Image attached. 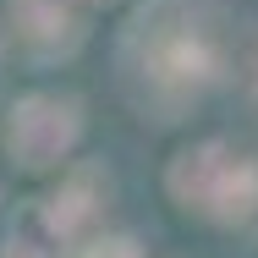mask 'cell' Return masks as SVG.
<instances>
[{"label":"cell","instance_id":"obj_8","mask_svg":"<svg viewBox=\"0 0 258 258\" xmlns=\"http://www.w3.org/2000/svg\"><path fill=\"white\" fill-rule=\"evenodd\" d=\"M72 6H115V0H72Z\"/></svg>","mask_w":258,"mask_h":258},{"label":"cell","instance_id":"obj_2","mask_svg":"<svg viewBox=\"0 0 258 258\" xmlns=\"http://www.w3.org/2000/svg\"><path fill=\"white\" fill-rule=\"evenodd\" d=\"M165 198L187 220L236 231L258 214V159L225 138H198L165 165Z\"/></svg>","mask_w":258,"mask_h":258},{"label":"cell","instance_id":"obj_4","mask_svg":"<svg viewBox=\"0 0 258 258\" xmlns=\"http://www.w3.org/2000/svg\"><path fill=\"white\" fill-rule=\"evenodd\" d=\"M104 209H110V176L99 165H66L60 187L39 204V225L50 247H83L94 231H104Z\"/></svg>","mask_w":258,"mask_h":258},{"label":"cell","instance_id":"obj_1","mask_svg":"<svg viewBox=\"0 0 258 258\" xmlns=\"http://www.w3.org/2000/svg\"><path fill=\"white\" fill-rule=\"evenodd\" d=\"M126 88L154 110H187L225 77V22L214 0H149L121 39Z\"/></svg>","mask_w":258,"mask_h":258},{"label":"cell","instance_id":"obj_7","mask_svg":"<svg viewBox=\"0 0 258 258\" xmlns=\"http://www.w3.org/2000/svg\"><path fill=\"white\" fill-rule=\"evenodd\" d=\"M0 258H55L44 242H33V236H11L6 247H0Z\"/></svg>","mask_w":258,"mask_h":258},{"label":"cell","instance_id":"obj_6","mask_svg":"<svg viewBox=\"0 0 258 258\" xmlns=\"http://www.w3.org/2000/svg\"><path fill=\"white\" fill-rule=\"evenodd\" d=\"M77 258H143V247H138L126 231H94V236L77 247Z\"/></svg>","mask_w":258,"mask_h":258},{"label":"cell","instance_id":"obj_5","mask_svg":"<svg viewBox=\"0 0 258 258\" xmlns=\"http://www.w3.org/2000/svg\"><path fill=\"white\" fill-rule=\"evenodd\" d=\"M11 39L17 50L33 60H66L83 50L88 28H83V6L72 0H11Z\"/></svg>","mask_w":258,"mask_h":258},{"label":"cell","instance_id":"obj_3","mask_svg":"<svg viewBox=\"0 0 258 258\" xmlns=\"http://www.w3.org/2000/svg\"><path fill=\"white\" fill-rule=\"evenodd\" d=\"M83 99L72 94H22V99L6 110V126H0V149L11 159V170L22 176H55L66 170L77 143H83Z\"/></svg>","mask_w":258,"mask_h":258},{"label":"cell","instance_id":"obj_9","mask_svg":"<svg viewBox=\"0 0 258 258\" xmlns=\"http://www.w3.org/2000/svg\"><path fill=\"white\" fill-rule=\"evenodd\" d=\"M0 50H6V33H0Z\"/></svg>","mask_w":258,"mask_h":258}]
</instances>
